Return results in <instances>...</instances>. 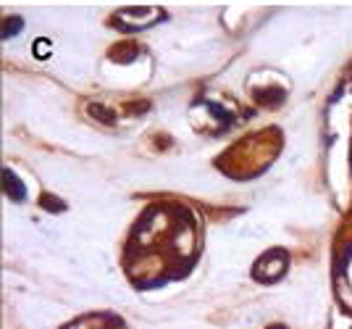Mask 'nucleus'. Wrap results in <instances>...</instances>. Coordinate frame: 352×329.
Segmentation results:
<instances>
[{
  "mask_svg": "<svg viewBox=\"0 0 352 329\" xmlns=\"http://www.w3.org/2000/svg\"><path fill=\"white\" fill-rule=\"evenodd\" d=\"M284 269H287V255L281 253V251H271V253H265L263 258L258 261L255 277H258V279H276V277H281Z\"/></svg>",
  "mask_w": 352,
  "mask_h": 329,
  "instance_id": "f257e3e1",
  "label": "nucleus"
},
{
  "mask_svg": "<svg viewBox=\"0 0 352 329\" xmlns=\"http://www.w3.org/2000/svg\"><path fill=\"white\" fill-rule=\"evenodd\" d=\"M3 180H6V187H8V195H11V198H24V184H21V182H16L11 169H6V171H3Z\"/></svg>",
  "mask_w": 352,
  "mask_h": 329,
  "instance_id": "f03ea898",
  "label": "nucleus"
}]
</instances>
